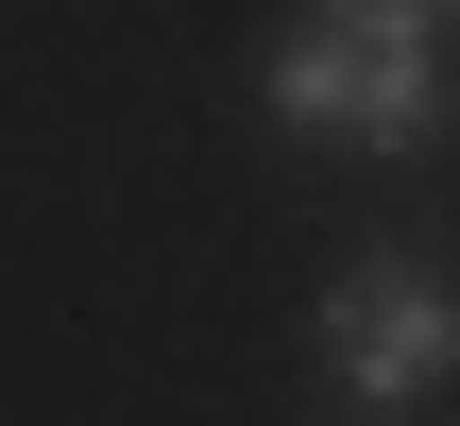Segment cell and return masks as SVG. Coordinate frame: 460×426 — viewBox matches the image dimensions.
Masks as SVG:
<instances>
[{
  "instance_id": "7a4b0ae2",
  "label": "cell",
  "mask_w": 460,
  "mask_h": 426,
  "mask_svg": "<svg viewBox=\"0 0 460 426\" xmlns=\"http://www.w3.org/2000/svg\"><path fill=\"white\" fill-rule=\"evenodd\" d=\"M324 376H341L376 426L427 410V393L460 376V290L427 273V256H358V273L324 290Z\"/></svg>"
},
{
  "instance_id": "3957f363",
  "label": "cell",
  "mask_w": 460,
  "mask_h": 426,
  "mask_svg": "<svg viewBox=\"0 0 460 426\" xmlns=\"http://www.w3.org/2000/svg\"><path fill=\"white\" fill-rule=\"evenodd\" d=\"M307 17H358V34H444L460 0H307Z\"/></svg>"
},
{
  "instance_id": "6da1fadb",
  "label": "cell",
  "mask_w": 460,
  "mask_h": 426,
  "mask_svg": "<svg viewBox=\"0 0 460 426\" xmlns=\"http://www.w3.org/2000/svg\"><path fill=\"white\" fill-rule=\"evenodd\" d=\"M444 34H358V17H307L290 51H273V120L290 137H376V154H410L427 120H444V68H427Z\"/></svg>"
},
{
  "instance_id": "277c9868",
  "label": "cell",
  "mask_w": 460,
  "mask_h": 426,
  "mask_svg": "<svg viewBox=\"0 0 460 426\" xmlns=\"http://www.w3.org/2000/svg\"><path fill=\"white\" fill-rule=\"evenodd\" d=\"M358 426H376V410H358Z\"/></svg>"
}]
</instances>
